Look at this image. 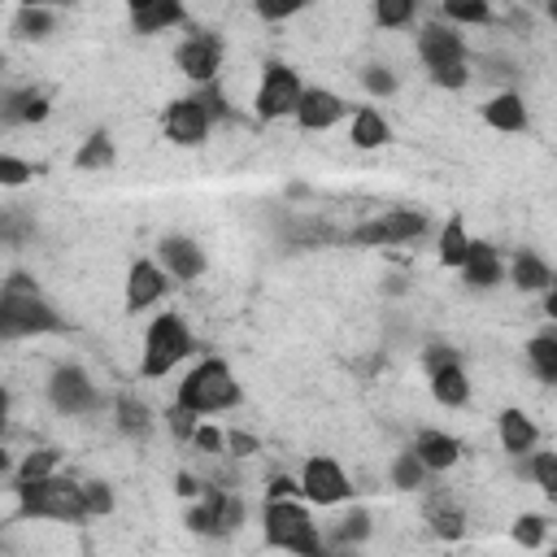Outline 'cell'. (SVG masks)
<instances>
[{
  "label": "cell",
  "mask_w": 557,
  "mask_h": 557,
  "mask_svg": "<svg viewBox=\"0 0 557 557\" xmlns=\"http://www.w3.org/2000/svg\"><path fill=\"white\" fill-rule=\"evenodd\" d=\"M509 278H513V287H522V292H544V287H553V270H548V261L535 257V252H518L513 265H509Z\"/></svg>",
  "instance_id": "26"
},
{
  "label": "cell",
  "mask_w": 557,
  "mask_h": 557,
  "mask_svg": "<svg viewBox=\"0 0 557 557\" xmlns=\"http://www.w3.org/2000/svg\"><path fill=\"white\" fill-rule=\"evenodd\" d=\"M422 518H426V527H431L440 540H457V535L466 531L461 505H453V496H444V492H431V496L422 500Z\"/></svg>",
  "instance_id": "22"
},
{
  "label": "cell",
  "mask_w": 557,
  "mask_h": 557,
  "mask_svg": "<svg viewBox=\"0 0 557 557\" xmlns=\"http://www.w3.org/2000/svg\"><path fill=\"white\" fill-rule=\"evenodd\" d=\"M440 13L453 26H483V22H492V4L487 0H440Z\"/></svg>",
  "instance_id": "32"
},
{
  "label": "cell",
  "mask_w": 557,
  "mask_h": 557,
  "mask_svg": "<svg viewBox=\"0 0 557 557\" xmlns=\"http://www.w3.org/2000/svg\"><path fill=\"white\" fill-rule=\"evenodd\" d=\"M300 492V483L296 479H287V474H274L270 479V487H265V500H278V496H296Z\"/></svg>",
  "instance_id": "45"
},
{
  "label": "cell",
  "mask_w": 557,
  "mask_h": 557,
  "mask_svg": "<svg viewBox=\"0 0 557 557\" xmlns=\"http://www.w3.org/2000/svg\"><path fill=\"white\" fill-rule=\"evenodd\" d=\"M191 444H196L200 453H222V448H226V435H222L218 426H209V422H196V426H191Z\"/></svg>",
  "instance_id": "43"
},
{
  "label": "cell",
  "mask_w": 557,
  "mask_h": 557,
  "mask_svg": "<svg viewBox=\"0 0 557 557\" xmlns=\"http://www.w3.org/2000/svg\"><path fill=\"white\" fill-rule=\"evenodd\" d=\"M300 78H296V70L292 65H283V61H270L265 70H261V83H257V96H252V109H257V117L261 122H278V117H292L296 113V104H300Z\"/></svg>",
  "instance_id": "7"
},
{
  "label": "cell",
  "mask_w": 557,
  "mask_h": 557,
  "mask_svg": "<svg viewBox=\"0 0 557 557\" xmlns=\"http://www.w3.org/2000/svg\"><path fill=\"white\" fill-rule=\"evenodd\" d=\"M300 496L313 500V505H344L352 496V479L344 474V466L335 457H309L305 470H300Z\"/></svg>",
  "instance_id": "10"
},
{
  "label": "cell",
  "mask_w": 557,
  "mask_h": 557,
  "mask_svg": "<svg viewBox=\"0 0 557 557\" xmlns=\"http://www.w3.org/2000/svg\"><path fill=\"white\" fill-rule=\"evenodd\" d=\"M57 30V13L52 4H22L13 13V35L17 39H48Z\"/></svg>",
  "instance_id": "25"
},
{
  "label": "cell",
  "mask_w": 557,
  "mask_h": 557,
  "mask_svg": "<svg viewBox=\"0 0 557 557\" xmlns=\"http://www.w3.org/2000/svg\"><path fill=\"white\" fill-rule=\"evenodd\" d=\"M17 492V513L22 518H48V522H83L87 505H83V483L65 479V474H44L30 483H13Z\"/></svg>",
  "instance_id": "2"
},
{
  "label": "cell",
  "mask_w": 557,
  "mask_h": 557,
  "mask_svg": "<svg viewBox=\"0 0 557 557\" xmlns=\"http://www.w3.org/2000/svg\"><path fill=\"white\" fill-rule=\"evenodd\" d=\"M535 440H540V431H535L531 413H522V409H505L500 413V444H505V453L522 457V453L535 448Z\"/></svg>",
  "instance_id": "23"
},
{
  "label": "cell",
  "mask_w": 557,
  "mask_h": 557,
  "mask_svg": "<svg viewBox=\"0 0 557 557\" xmlns=\"http://www.w3.org/2000/svg\"><path fill=\"white\" fill-rule=\"evenodd\" d=\"M165 426L178 435V440H191V426H196V413L191 409H183V405H170V413H165Z\"/></svg>",
  "instance_id": "44"
},
{
  "label": "cell",
  "mask_w": 557,
  "mask_h": 557,
  "mask_svg": "<svg viewBox=\"0 0 557 557\" xmlns=\"http://www.w3.org/2000/svg\"><path fill=\"white\" fill-rule=\"evenodd\" d=\"M0 70H4V57H0Z\"/></svg>",
  "instance_id": "50"
},
{
  "label": "cell",
  "mask_w": 557,
  "mask_h": 557,
  "mask_svg": "<svg viewBox=\"0 0 557 557\" xmlns=\"http://www.w3.org/2000/svg\"><path fill=\"white\" fill-rule=\"evenodd\" d=\"M165 292H170V274H165L157 261H135V265L126 270V309H131V313L157 305Z\"/></svg>",
  "instance_id": "16"
},
{
  "label": "cell",
  "mask_w": 557,
  "mask_h": 557,
  "mask_svg": "<svg viewBox=\"0 0 557 557\" xmlns=\"http://www.w3.org/2000/svg\"><path fill=\"white\" fill-rule=\"evenodd\" d=\"M65 318L44 300V292L35 287L30 274H9L0 287V339H30V335H48L61 331Z\"/></svg>",
  "instance_id": "1"
},
{
  "label": "cell",
  "mask_w": 557,
  "mask_h": 557,
  "mask_svg": "<svg viewBox=\"0 0 557 557\" xmlns=\"http://www.w3.org/2000/svg\"><path fill=\"white\" fill-rule=\"evenodd\" d=\"M413 13H418V0H374V22H379L383 30H400V26H409Z\"/></svg>",
  "instance_id": "35"
},
{
  "label": "cell",
  "mask_w": 557,
  "mask_h": 557,
  "mask_svg": "<svg viewBox=\"0 0 557 557\" xmlns=\"http://www.w3.org/2000/svg\"><path fill=\"white\" fill-rule=\"evenodd\" d=\"M361 87H366L370 96H392V91H396V74H392L387 65H366V70H361Z\"/></svg>",
  "instance_id": "41"
},
{
  "label": "cell",
  "mask_w": 557,
  "mask_h": 557,
  "mask_svg": "<svg viewBox=\"0 0 557 557\" xmlns=\"http://www.w3.org/2000/svg\"><path fill=\"white\" fill-rule=\"evenodd\" d=\"M4 426H9V392L0 387V435H4Z\"/></svg>",
  "instance_id": "48"
},
{
  "label": "cell",
  "mask_w": 557,
  "mask_h": 557,
  "mask_svg": "<svg viewBox=\"0 0 557 557\" xmlns=\"http://www.w3.org/2000/svg\"><path fill=\"white\" fill-rule=\"evenodd\" d=\"M74 165H78V170H109V165H113V139H109V131L87 135L83 148L74 152Z\"/></svg>",
  "instance_id": "31"
},
{
  "label": "cell",
  "mask_w": 557,
  "mask_h": 557,
  "mask_svg": "<svg viewBox=\"0 0 557 557\" xmlns=\"http://www.w3.org/2000/svg\"><path fill=\"white\" fill-rule=\"evenodd\" d=\"M426 374H431V396H435L444 409H461V405L470 400V379H466V370H461L457 357L431 366Z\"/></svg>",
  "instance_id": "18"
},
{
  "label": "cell",
  "mask_w": 557,
  "mask_h": 557,
  "mask_svg": "<svg viewBox=\"0 0 557 557\" xmlns=\"http://www.w3.org/2000/svg\"><path fill=\"white\" fill-rule=\"evenodd\" d=\"M57 466H61V453H57V448H35V453H26V457L13 466V483L44 479V474H52Z\"/></svg>",
  "instance_id": "33"
},
{
  "label": "cell",
  "mask_w": 557,
  "mask_h": 557,
  "mask_svg": "<svg viewBox=\"0 0 557 557\" xmlns=\"http://www.w3.org/2000/svg\"><path fill=\"white\" fill-rule=\"evenodd\" d=\"M196 352L191 326L178 313H157L144 331V348H139V374L144 379H165L178 361H187Z\"/></svg>",
  "instance_id": "5"
},
{
  "label": "cell",
  "mask_w": 557,
  "mask_h": 557,
  "mask_svg": "<svg viewBox=\"0 0 557 557\" xmlns=\"http://www.w3.org/2000/svg\"><path fill=\"white\" fill-rule=\"evenodd\" d=\"M440 265H448V270H461V261H466V252H470V235H466V222L461 218H453V222H444V231H440Z\"/></svg>",
  "instance_id": "30"
},
{
  "label": "cell",
  "mask_w": 557,
  "mask_h": 557,
  "mask_svg": "<svg viewBox=\"0 0 557 557\" xmlns=\"http://www.w3.org/2000/svg\"><path fill=\"white\" fill-rule=\"evenodd\" d=\"M222 57H226V48H222V39L213 35V30H196V35H187L183 44H178V52H174V61H178V70L191 78V83H213L218 74H222Z\"/></svg>",
  "instance_id": "13"
},
{
  "label": "cell",
  "mask_w": 557,
  "mask_h": 557,
  "mask_svg": "<svg viewBox=\"0 0 557 557\" xmlns=\"http://www.w3.org/2000/svg\"><path fill=\"white\" fill-rule=\"evenodd\" d=\"M483 122L492 126V131H505V135H518V131H527V100L518 96V91H496L487 104H483Z\"/></svg>",
  "instance_id": "21"
},
{
  "label": "cell",
  "mask_w": 557,
  "mask_h": 557,
  "mask_svg": "<svg viewBox=\"0 0 557 557\" xmlns=\"http://www.w3.org/2000/svg\"><path fill=\"white\" fill-rule=\"evenodd\" d=\"M226 448H231L235 457H252V453H257V440L244 435V431H231V435H226Z\"/></svg>",
  "instance_id": "46"
},
{
  "label": "cell",
  "mask_w": 557,
  "mask_h": 557,
  "mask_svg": "<svg viewBox=\"0 0 557 557\" xmlns=\"http://www.w3.org/2000/svg\"><path fill=\"white\" fill-rule=\"evenodd\" d=\"M461 274H466V283H470L474 292H487V287H496V283L505 278L500 257H496V248H492L487 239H470V252H466V261H461Z\"/></svg>",
  "instance_id": "19"
},
{
  "label": "cell",
  "mask_w": 557,
  "mask_h": 557,
  "mask_svg": "<svg viewBox=\"0 0 557 557\" xmlns=\"http://www.w3.org/2000/svg\"><path fill=\"white\" fill-rule=\"evenodd\" d=\"M17 4H57V0H17Z\"/></svg>",
  "instance_id": "49"
},
{
  "label": "cell",
  "mask_w": 557,
  "mask_h": 557,
  "mask_svg": "<svg viewBox=\"0 0 557 557\" xmlns=\"http://www.w3.org/2000/svg\"><path fill=\"white\" fill-rule=\"evenodd\" d=\"M544 531H548V522H544L540 513H522V518L513 522V540H518L522 548H540V544H544Z\"/></svg>",
  "instance_id": "39"
},
{
  "label": "cell",
  "mask_w": 557,
  "mask_h": 557,
  "mask_svg": "<svg viewBox=\"0 0 557 557\" xmlns=\"http://www.w3.org/2000/svg\"><path fill=\"white\" fill-rule=\"evenodd\" d=\"M413 453H418V461L431 470V474H440V470H453L457 466V457H461V440H453L448 431H418V440H413Z\"/></svg>",
  "instance_id": "20"
},
{
  "label": "cell",
  "mask_w": 557,
  "mask_h": 557,
  "mask_svg": "<svg viewBox=\"0 0 557 557\" xmlns=\"http://www.w3.org/2000/svg\"><path fill=\"white\" fill-rule=\"evenodd\" d=\"M174 405L191 409L196 418L205 413H222L231 405H239V383H235V370L222 361V357H205L187 370V379L178 383V396Z\"/></svg>",
  "instance_id": "3"
},
{
  "label": "cell",
  "mask_w": 557,
  "mask_h": 557,
  "mask_svg": "<svg viewBox=\"0 0 557 557\" xmlns=\"http://www.w3.org/2000/svg\"><path fill=\"white\" fill-rule=\"evenodd\" d=\"M157 265L170 274V283H191L205 274V248L187 235H165L157 244Z\"/></svg>",
  "instance_id": "14"
},
{
  "label": "cell",
  "mask_w": 557,
  "mask_h": 557,
  "mask_svg": "<svg viewBox=\"0 0 557 557\" xmlns=\"http://www.w3.org/2000/svg\"><path fill=\"white\" fill-rule=\"evenodd\" d=\"M261 527H265V544H274V548H287V553H300V557H318L322 553V535H318L309 509L300 500H292V496L265 500Z\"/></svg>",
  "instance_id": "6"
},
{
  "label": "cell",
  "mask_w": 557,
  "mask_h": 557,
  "mask_svg": "<svg viewBox=\"0 0 557 557\" xmlns=\"http://www.w3.org/2000/svg\"><path fill=\"white\" fill-rule=\"evenodd\" d=\"M527 361H531V370L540 374V383H557V335H553V331L531 335Z\"/></svg>",
  "instance_id": "29"
},
{
  "label": "cell",
  "mask_w": 557,
  "mask_h": 557,
  "mask_svg": "<svg viewBox=\"0 0 557 557\" xmlns=\"http://www.w3.org/2000/svg\"><path fill=\"white\" fill-rule=\"evenodd\" d=\"M305 4H309V0H252V9H257L261 22H287V17H296Z\"/></svg>",
  "instance_id": "40"
},
{
  "label": "cell",
  "mask_w": 557,
  "mask_h": 557,
  "mask_svg": "<svg viewBox=\"0 0 557 557\" xmlns=\"http://www.w3.org/2000/svg\"><path fill=\"white\" fill-rule=\"evenodd\" d=\"M30 165L22 161V157H9V152H0V187H22V183H30Z\"/></svg>",
  "instance_id": "42"
},
{
  "label": "cell",
  "mask_w": 557,
  "mask_h": 557,
  "mask_svg": "<svg viewBox=\"0 0 557 557\" xmlns=\"http://www.w3.org/2000/svg\"><path fill=\"white\" fill-rule=\"evenodd\" d=\"M209 126H213V117H209V109L200 104V96H178V100H170V104L161 109V131H165L170 144L196 148V144H205Z\"/></svg>",
  "instance_id": "12"
},
{
  "label": "cell",
  "mask_w": 557,
  "mask_h": 557,
  "mask_svg": "<svg viewBox=\"0 0 557 557\" xmlns=\"http://www.w3.org/2000/svg\"><path fill=\"white\" fill-rule=\"evenodd\" d=\"M4 474H13V453L0 444V479H4Z\"/></svg>",
  "instance_id": "47"
},
{
  "label": "cell",
  "mask_w": 557,
  "mask_h": 557,
  "mask_svg": "<svg viewBox=\"0 0 557 557\" xmlns=\"http://www.w3.org/2000/svg\"><path fill=\"white\" fill-rule=\"evenodd\" d=\"M426 466L418 461V453L409 448V453H396V461H392V487H400V492H418L422 483H426Z\"/></svg>",
  "instance_id": "34"
},
{
  "label": "cell",
  "mask_w": 557,
  "mask_h": 557,
  "mask_svg": "<svg viewBox=\"0 0 557 557\" xmlns=\"http://www.w3.org/2000/svg\"><path fill=\"white\" fill-rule=\"evenodd\" d=\"M113 418H117V431L131 435V440H144L152 431V409L144 400H135V396H117Z\"/></svg>",
  "instance_id": "27"
},
{
  "label": "cell",
  "mask_w": 557,
  "mask_h": 557,
  "mask_svg": "<svg viewBox=\"0 0 557 557\" xmlns=\"http://www.w3.org/2000/svg\"><path fill=\"white\" fill-rule=\"evenodd\" d=\"M126 13L139 35H157L183 22V0H126Z\"/></svg>",
  "instance_id": "17"
},
{
  "label": "cell",
  "mask_w": 557,
  "mask_h": 557,
  "mask_svg": "<svg viewBox=\"0 0 557 557\" xmlns=\"http://www.w3.org/2000/svg\"><path fill=\"white\" fill-rule=\"evenodd\" d=\"M239 522H244V500L235 492H226V487H213V483H205L200 505L187 513V527L191 531H209V535H231Z\"/></svg>",
  "instance_id": "11"
},
{
  "label": "cell",
  "mask_w": 557,
  "mask_h": 557,
  "mask_svg": "<svg viewBox=\"0 0 557 557\" xmlns=\"http://www.w3.org/2000/svg\"><path fill=\"white\" fill-rule=\"evenodd\" d=\"M366 535H370V513L366 509H348L339 518V527H335V544H357Z\"/></svg>",
  "instance_id": "38"
},
{
  "label": "cell",
  "mask_w": 557,
  "mask_h": 557,
  "mask_svg": "<svg viewBox=\"0 0 557 557\" xmlns=\"http://www.w3.org/2000/svg\"><path fill=\"white\" fill-rule=\"evenodd\" d=\"M522 474H531L540 483L544 496H557V453H531L527 466H518Z\"/></svg>",
  "instance_id": "36"
},
{
  "label": "cell",
  "mask_w": 557,
  "mask_h": 557,
  "mask_svg": "<svg viewBox=\"0 0 557 557\" xmlns=\"http://www.w3.org/2000/svg\"><path fill=\"white\" fill-rule=\"evenodd\" d=\"M422 231H426V213H418V209H387L383 218L361 222L348 239H352L357 248H383V244H409V239H418Z\"/></svg>",
  "instance_id": "9"
},
{
  "label": "cell",
  "mask_w": 557,
  "mask_h": 557,
  "mask_svg": "<svg viewBox=\"0 0 557 557\" xmlns=\"http://www.w3.org/2000/svg\"><path fill=\"white\" fill-rule=\"evenodd\" d=\"M83 505H87V518L113 513V487H109L104 479H87V483H83Z\"/></svg>",
  "instance_id": "37"
},
{
  "label": "cell",
  "mask_w": 557,
  "mask_h": 557,
  "mask_svg": "<svg viewBox=\"0 0 557 557\" xmlns=\"http://www.w3.org/2000/svg\"><path fill=\"white\" fill-rule=\"evenodd\" d=\"M348 139H352L357 148H383V144L392 139V126H387V117H383L379 109H370V104H361V109L352 113V126H348Z\"/></svg>",
  "instance_id": "24"
},
{
  "label": "cell",
  "mask_w": 557,
  "mask_h": 557,
  "mask_svg": "<svg viewBox=\"0 0 557 557\" xmlns=\"http://www.w3.org/2000/svg\"><path fill=\"white\" fill-rule=\"evenodd\" d=\"M48 400H52V409L65 413V418H87V413L100 409V387L91 383L87 370L61 366V370H52V379H48Z\"/></svg>",
  "instance_id": "8"
},
{
  "label": "cell",
  "mask_w": 557,
  "mask_h": 557,
  "mask_svg": "<svg viewBox=\"0 0 557 557\" xmlns=\"http://www.w3.org/2000/svg\"><path fill=\"white\" fill-rule=\"evenodd\" d=\"M418 57L422 65L431 70V83L435 87H448V91H461L470 83V65H466V44L457 35L453 22H426L418 30Z\"/></svg>",
  "instance_id": "4"
},
{
  "label": "cell",
  "mask_w": 557,
  "mask_h": 557,
  "mask_svg": "<svg viewBox=\"0 0 557 557\" xmlns=\"http://www.w3.org/2000/svg\"><path fill=\"white\" fill-rule=\"evenodd\" d=\"M344 113H348L344 96H335L331 87H305V91H300V104H296L292 117L300 122V131H331Z\"/></svg>",
  "instance_id": "15"
},
{
  "label": "cell",
  "mask_w": 557,
  "mask_h": 557,
  "mask_svg": "<svg viewBox=\"0 0 557 557\" xmlns=\"http://www.w3.org/2000/svg\"><path fill=\"white\" fill-rule=\"evenodd\" d=\"M0 117L4 122H44L48 117V96L44 91H13L0 104Z\"/></svg>",
  "instance_id": "28"
}]
</instances>
